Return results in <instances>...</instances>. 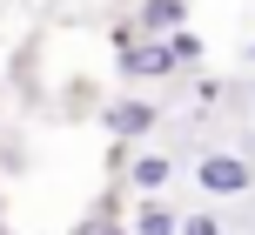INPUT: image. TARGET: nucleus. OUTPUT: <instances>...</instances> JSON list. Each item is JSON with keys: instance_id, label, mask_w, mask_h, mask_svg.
Instances as JSON below:
<instances>
[{"instance_id": "obj_6", "label": "nucleus", "mask_w": 255, "mask_h": 235, "mask_svg": "<svg viewBox=\"0 0 255 235\" xmlns=\"http://www.w3.org/2000/svg\"><path fill=\"white\" fill-rule=\"evenodd\" d=\"M181 215L168 209V202H154V195H141V209H134V235H175Z\"/></svg>"}, {"instance_id": "obj_8", "label": "nucleus", "mask_w": 255, "mask_h": 235, "mask_svg": "<svg viewBox=\"0 0 255 235\" xmlns=\"http://www.w3.org/2000/svg\"><path fill=\"white\" fill-rule=\"evenodd\" d=\"M175 235H222V222H215V215H181Z\"/></svg>"}, {"instance_id": "obj_5", "label": "nucleus", "mask_w": 255, "mask_h": 235, "mask_svg": "<svg viewBox=\"0 0 255 235\" xmlns=\"http://www.w3.org/2000/svg\"><path fill=\"white\" fill-rule=\"evenodd\" d=\"M181 13H188L181 0H141V7H134V27H141L148 40H168V34L181 27Z\"/></svg>"}, {"instance_id": "obj_3", "label": "nucleus", "mask_w": 255, "mask_h": 235, "mask_svg": "<svg viewBox=\"0 0 255 235\" xmlns=\"http://www.w3.org/2000/svg\"><path fill=\"white\" fill-rule=\"evenodd\" d=\"M121 74H134V81H161V74H175V61H168L161 40H134V34H121Z\"/></svg>"}, {"instance_id": "obj_9", "label": "nucleus", "mask_w": 255, "mask_h": 235, "mask_svg": "<svg viewBox=\"0 0 255 235\" xmlns=\"http://www.w3.org/2000/svg\"><path fill=\"white\" fill-rule=\"evenodd\" d=\"M74 235H121V222H115V215H108V209H101V215H88V222H81Z\"/></svg>"}, {"instance_id": "obj_2", "label": "nucleus", "mask_w": 255, "mask_h": 235, "mask_svg": "<svg viewBox=\"0 0 255 235\" xmlns=\"http://www.w3.org/2000/svg\"><path fill=\"white\" fill-rule=\"evenodd\" d=\"M195 182H202L208 195H249V188H255V168H249L242 155H202Z\"/></svg>"}, {"instance_id": "obj_7", "label": "nucleus", "mask_w": 255, "mask_h": 235, "mask_svg": "<svg viewBox=\"0 0 255 235\" xmlns=\"http://www.w3.org/2000/svg\"><path fill=\"white\" fill-rule=\"evenodd\" d=\"M161 47H168V61H175V67H195V61H208V47H202V34H188V27H175V34H168Z\"/></svg>"}, {"instance_id": "obj_1", "label": "nucleus", "mask_w": 255, "mask_h": 235, "mask_svg": "<svg viewBox=\"0 0 255 235\" xmlns=\"http://www.w3.org/2000/svg\"><path fill=\"white\" fill-rule=\"evenodd\" d=\"M108 134H115V141H148V134H154V121H161V108H154V101H141V94H121V101L115 108H108Z\"/></svg>"}, {"instance_id": "obj_4", "label": "nucleus", "mask_w": 255, "mask_h": 235, "mask_svg": "<svg viewBox=\"0 0 255 235\" xmlns=\"http://www.w3.org/2000/svg\"><path fill=\"white\" fill-rule=\"evenodd\" d=\"M128 188H141V195H154V188H161L168 182V175H175V161H168V155H154V148H141V155H128Z\"/></svg>"}]
</instances>
